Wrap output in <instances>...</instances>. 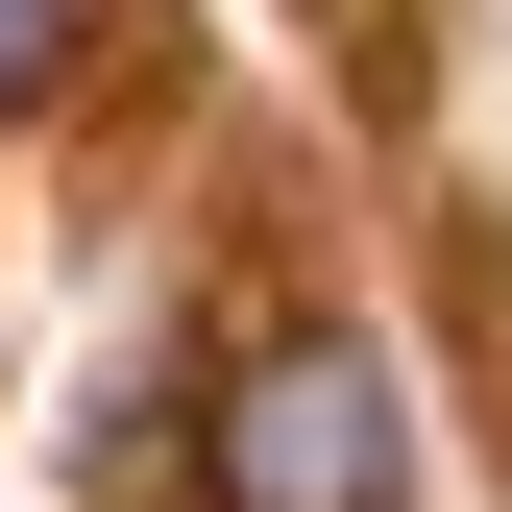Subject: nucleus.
<instances>
[{"label":"nucleus","instance_id":"f257e3e1","mask_svg":"<svg viewBox=\"0 0 512 512\" xmlns=\"http://www.w3.org/2000/svg\"><path fill=\"white\" fill-rule=\"evenodd\" d=\"M196 488H220V512H415V391H391V342H342V317L244 342L220 415H196Z\"/></svg>","mask_w":512,"mask_h":512},{"label":"nucleus","instance_id":"f03ea898","mask_svg":"<svg viewBox=\"0 0 512 512\" xmlns=\"http://www.w3.org/2000/svg\"><path fill=\"white\" fill-rule=\"evenodd\" d=\"M74 49H98V0H0V122H25L49 74H74Z\"/></svg>","mask_w":512,"mask_h":512}]
</instances>
